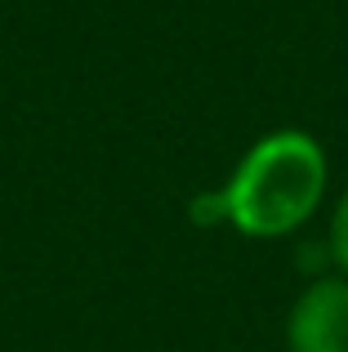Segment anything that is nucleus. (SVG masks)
Segmentation results:
<instances>
[{
    "label": "nucleus",
    "instance_id": "1",
    "mask_svg": "<svg viewBox=\"0 0 348 352\" xmlns=\"http://www.w3.org/2000/svg\"><path fill=\"white\" fill-rule=\"evenodd\" d=\"M331 156L308 129H268L241 152L224 188L192 197L197 223H224L246 241H286L326 206Z\"/></svg>",
    "mask_w": 348,
    "mask_h": 352
},
{
    "label": "nucleus",
    "instance_id": "2",
    "mask_svg": "<svg viewBox=\"0 0 348 352\" xmlns=\"http://www.w3.org/2000/svg\"><path fill=\"white\" fill-rule=\"evenodd\" d=\"M286 352H348V276H308L286 312Z\"/></svg>",
    "mask_w": 348,
    "mask_h": 352
},
{
    "label": "nucleus",
    "instance_id": "3",
    "mask_svg": "<svg viewBox=\"0 0 348 352\" xmlns=\"http://www.w3.org/2000/svg\"><path fill=\"white\" fill-rule=\"evenodd\" d=\"M326 250H331V267L348 276V188L335 197L331 219H326Z\"/></svg>",
    "mask_w": 348,
    "mask_h": 352
}]
</instances>
